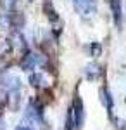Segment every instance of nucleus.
Segmentation results:
<instances>
[{
    "mask_svg": "<svg viewBox=\"0 0 126 130\" xmlns=\"http://www.w3.org/2000/svg\"><path fill=\"white\" fill-rule=\"evenodd\" d=\"M7 40H9V45H10V52L17 54L19 57L29 50V45H28V42H26V37L21 33V30H14L9 35Z\"/></svg>",
    "mask_w": 126,
    "mask_h": 130,
    "instance_id": "1",
    "label": "nucleus"
},
{
    "mask_svg": "<svg viewBox=\"0 0 126 130\" xmlns=\"http://www.w3.org/2000/svg\"><path fill=\"white\" fill-rule=\"evenodd\" d=\"M73 4H74V9L78 10V14L83 18H92L97 10L95 0H73Z\"/></svg>",
    "mask_w": 126,
    "mask_h": 130,
    "instance_id": "2",
    "label": "nucleus"
},
{
    "mask_svg": "<svg viewBox=\"0 0 126 130\" xmlns=\"http://www.w3.org/2000/svg\"><path fill=\"white\" fill-rule=\"evenodd\" d=\"M71 109H73V116H74V123H76V130H79L85 123V106H83V101L79 99V95L74 97L73 104H71Z\"/></svg>",
    "mask_w": 126,
    "mask_h": 130,
    "instance_id": "3",
    "label": "nucleus"
},
{
    "mask_svg": "<svg viewBox=\"0 0 126 130\" xmlns=\"http://www.w3.org/2000/svg\"><path fill=\"white\" fill-rule=\"evenodd\" d=\"M0 87L5 89L7 92L10 90H21V80L17 76L10 75V73H0Z\"/></svg>",
    "mask_w": 126,
    "mask_h": 130,
    "instance_id": "4",
    "label": "nucleus"
},
{
    "mask_svg": "<svg viewBox=\"0 0 126 130\" xmlns=\"http://www.w3.org/2000/svg\"><path fill=\"white\" fill-rule=\"evenodd\" d=\"M36 64H38V54H35L33 50H28L19 57V68L23 71H33Z\"/></svg>",
    "mask_w": 126,
    "mask_h": 130,
    "instance_id": "5",
    "label": "nucleus"
},
{
    "mask_svg": "<svg viewBox=\"0 0 126 130\" xmlns=\"http://www.w3.org/2000/svg\"><path fill=\"white\" fill-rule=\"evenodd\" d=\"M111 5V14H112V21L117 28H121L123 23V2L121 0H109Z\"/></svg>",
    "mask_w": 126,
    "mask_h": 130,
    "instance_id": "6",
    "label": "nucleus"
},
{
    "mask_svg": "<svg viewBox=\"0 0 126 130\" xmlns=\"http://www.w3.org/2000/svg\"><path fill=\"white\" fill-rule=\"evenodd\" d=\"M102 76V68L98 62H88L85 66V78L88 82H95Z\"/></svg>",
    "mask_w": 126,
    "mask_h": 130,
    "instance_id": "7",
    "label": "nucleus"
},
{
    "mask_svg": "<svg viewBox=\"0 0 126 130\" xmlns=\"http://www.w3.org/2000/svg\"><path fill=\"white\" fill-rule=\"evenodd\" d=\"M98 99H100V102L104 104V108H106L109 113H112L114 99H112V95H111V92H109L107 87H100V89H98Z\"/></svg>",
    "mask_w": 126,
    "mask_h": 130,
    "instance_id": "8",
    "label": "nucleus"
},
{
    "mask_svg": "<svg viewBox=\"0 0 126 130\" xmlns=\"http://www.w3.org/2000/svg\"><path fill=\"white\" fill-rule=\"evenodd\" d=\"M9 19H10V28H14V30H23L24 24H26V18L21 10L9 12Z\"/></svg>",
    "mask_w": 126,
    "mask_h": 130,
    "instance_id": "9",
    "label": "nucleus"
},
{
    "mask_svg": "<svg viewBox=\"0 0 126 130\" xmlns=\"http://www.w3.org/2000/svg\"><path fill=\"white\" fill-rule=\"evenodd\" d=\"M41 10H43V14L47 16V19H49L50 23H57L59 21V14H57V10H55L54 4H52L50 0H43Z\"/></svg>",
    "mask_w": 126,
    "mask_h": 130,
    "instance_id": "10",
    "label": "nucleus"
},
{
    "mask_svg": "<svg viewBox=\"0 0 126 130\" xmlns=\"http://www.w3.org/2000/svg\"><path fill=\"white\" fill-rule=\"evenodd\" d=\"M7 106H9L10 109H14V111L19 109V106H21V90H10Z\"/></svg>",
    "mask_w": 126,
    "mask_h": 130,
    "instance_id": "11",
    "label": "nucleus"
},
{
    "mask_svg": "<svg viewBox=\"0 0 126 130\" xmlns=\"http://www.w3.org/2000/svg\"><path fill=\"white\" fill-rule=\"evenodd\" d=\"M17 2L19 0H0V9L4 12H12L17 7Z\"/></svg>",
    "mask_w": 126,
    "mask_h": 130,
    "instance_id": "12",
    "label": "nucleus"
},
{
    "mask_svg": "<svg viewBox=\"0 0 126 130\" xmlns=\"http://www.w3.org/2000/svg\"><path fill=\"white\" fill-rule=\"evenodd\" d=\"M64 130H76V123H74V116H73V109H71V106L68 108V115H66Z\"/></svg>",
    "mask_w": 126,
    "mask_h": 130,
    "instance_id": "13",
    "label": "nucleus"
},
{
    "mask_svg": "<svg viewBox=\"0 0 126 130\" xmlns=\"http://www.w3.org/2000/svg\"><path fill=\"white\" fill-rule=\"evenodd\" d=\"M12 62H14V61H12V57H10V54L0 56V73H5V71L12 66Z\"/></svg>",
    "mask_w": 126,
    "mask_h": 130,
    "instance_id": "14",
    "label": "nucleus"
},
{
    "mask_svg": "<svg viewBox=\"0 0 126 130\" xmlns=\"http://www.w3.org/2000/svg\"><path fill=\"white\" fill-rule=\"evenodd\" d=\"M9 28H10L9 12H0V30H9Z\"/></svg>",
    "mask_w": 126,
    "mask_h": 130,
    "instance_id": "15",
    "label": "nucleus"
},
{
    "mask_svg": "<svg viewBox=\"0 0 126 130\" xmlns=\"http://www.w3.org/2000/svg\"><path fill=\"white\" fill-rule=\"evenodd\" d=\"M28 82H29V85H31V87L38 89V87H40V82H41V75H40V73H29Z\"/></svg>",
    "mask_w": 126,
    "mask_h": 130,
    "instance_id": "16",
    "label": "nucleus"
},
{
    "mask_svg": "<svg viewBox=\"0 0 126 130\" xmlns=\"http://www.w3.org/2000/svg\"><path fill=\"white\" fill-rule=\"evenodd\" d=\"M100 54H102V45L97 43V42H93V43L90 45V56H92V57H98Z\"/></svg>",
    "mask_w": 126,
    "mask_h": 130,
    "instance_id": "17",
    "label": "nucleus"
},
{
    "mask_svg": "<svg viewBox=\"0 0 126 130\" xmlns=\"http://www.w3.org/2000/svg\"><path fill=\"white\" fill-rule=\"evenodd\" d=\"M7 101H9V92L0 87V109L7 106Z\"/></svg>",
    "mask_w": 126,
    "mask_h": 130,
    "instance_id": "18",
    "label": "nucleus"
},
{
    "mask_svg": "<svg viewBox=\"0 0 126 130\" xmlns=\"http://www.w3.org/2000/svg\"><path fill=\"white\" fill-rule=\"evenodd\" d=\"M7 54H10L9 40H0V56H7Z\"/></svg>",
    "mask_w": 126,
    "mask_h": 130,
    "instance_id": "19",
    "label": "nucleus"
},
{
    "mask_svg": "<svg viewBox=\"0 0 126 130\" xmlns=\"http://www.w3.org/2000/svg\"><path fill=\"white\" fill-rule=\"evenodd\" d=\"M16 130H33L31 127H28V125H17L16 127Z\"/></svg>",
    "mask_w": 126,
    "mask_h": 130,
    "instance_id": "20",
    "label": "nucleus"
},
{
    "mask_svg": "<svg viewBox=\"0 0 126 130\" xmlns=\"http://www.w3.org/2000/svg\"><path fill=\"white\" fill-rule=\"evenodd\" d=\"M5 128H7V125H5V120L0 116V130H5Z\"/></svg>",
    "mask_w": 126,
    "mask_h": 130,
    "instance_id": "21",
    "label": "nucleus"
},
{
    "mask_svg": "<svg viewBox=\"0 0 126 130\" xmlns=\"http://www.w3.org/2000/svg\"><path fill=\"white\" fill-rule=\"evenodd\" d=\"M28 2H33V0H28Z\"/></svg>",
    "mask_w": 126,
    "mask_h": 130,
    "instance_id": "22",
    "label": "nucleus"
}]
</instances>
